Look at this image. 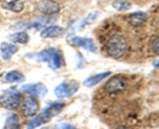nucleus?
<instances>
[{
    "label": "nucleus",
    "instance_id": "obj_1",
    "mask_svg": "<svg viewBox=\"0 0 159 129\" xmlns=\"http://www.w3.org/2000/svg\"><path fill=\"white\" fill-rule=\"evenodd\" d=\"M65 104L63 103H55L47 107L35 118L30 121L27 124V128H35L41 124H45L51 121L52 117L58 114L65 107Z\"/></svg>",
    "mask_w": 159,
    "mask_h": 129
},
{
    "label": "nucleus",
    "instance_id": "obj_2",
    "mask_svg": "<svg viewBox=\"0 0 159 129\" xmlns=\"http://www.w3.org/2000/svg\"><path fill=\"white\" fill-rule=\"evenodd\" d=\"M127 49V42L123 36L115 34L110 37L106 44V51L109 56L115 59L120 58Z\"/></svg>",
    "mask_w": 159,
    "mask_h": 129
},
{
    "label": "nucleus",
    "instance_id": "obj_3",
    "mask_svg": "<svg viewBox=\"0 0 159 129\" xmlns=\"http://www.w3.org/2000/svg\"><path fill=\"white\" fill-rule=\"evenodd\" d=\"M37 61L46 62L48 66L54 70L61 68L62 65V55L61 51L57 48H49L35 54Z\"/></svg>",
    "mask_w": 159,
    "mask_h": 129
},
{
    "label": "nucleus",
    "instance_id": "obj_4",
    "mask_svg": "<svg viewBox=\"0 0 159 129\" xmlns=\"http://www.w3.org/2000/svg\"><path fill=\"white\" fill-rule=\"evenodd\" d=\"M21 102V95L14 90H7L0 96V105L8 110H16Z\"/></svg>",
    "mask_w": 159,
    "mask_h": 129
},
{
    "label": "nucleus",
    "instance_id": "obj_5",
    "mask_svg": "<svg viewBox=\"0 0 159 129\" xmlns=\"http://www.w3.org/2000/svg\"><path fill=\"white\" fill-rule=\"evenodd\" d=\"M79 84L75 81H65L54 89V94L58 98H68L78 91Z\"/></svg>",
    "mask_w": 159,
    "mask_h": 129
},
{
    "label": "nucleus",
    "instance_id": "obj_6",
    "mask_svg": "<svg viewBox=\"0 0 159 129\" xmlns=\"http://www.w3.org/2000/svg\"><path fill=\"white\" fill-rule=\"evenodd\" d=\"M125 81L119 76L112 77L104 85V90L110 94L118 93L122 92L125 89Z\"/></svg>",
    "mask_w": 159,
    "mask_h": 129
},
{
    "label": "nucleus",
    "instance_id": "obj_7",
    "mask_svg": "<svg viewBox=\"0 0 159 129\" xmlns=\"http://www.w3.org/2000/svg\"><path fill=\"white\" fill-rule=\"evenodd\" d=\"M37 8L40 12L47 15L58 13L61 10L60 5L52 0H40L37 3Z\"/></svg>",
    "mask_w": 159,
    "mask_h": 129
},
{
    "label": "nucleus",
    "instance_id": "obj_8",
    "mask_svg": "<svg viewBox=\"0 0 159 129\" xmlns=\"http://www.w3.org/2000/svg\"><path fill=\"white\" fill-rule=\"evenodd\" d=\"M22 90L24 93H29L34 96L43 98L48 93V89L43 84L40 83H30L23 85L21 87Z\"/></svg>",
    "mask_w": 159,
    "mask_h": 129
},
{
    "label": "nucleus",
    "instance_id": "obj_9",
    "mask_svg": "<svg viewBox=\"0 0 159 129\" xmlns=\"http://www.w3.org/2000/svg\"><path fill=\"white\" fill-rule=\"evenodd\" d=\"M71 43L76 44L77 46L81 47L85 50H88L90 52L96 53L97 48L95 44L94 40L91 38L82 37H73L71 38Z\"/></svg>",
    "mask_w": 159,
    "mask_h": 129
},
{
    "label": "nucleus",
    "instance_id": "obj_10",
    "mask_svg": "<svg viewBox=\"0 0 159 129\" xmlns=\"http://www.w3.org/2000/svg\"><path fill=\"white\" fill-rule=\"evenodd\" d=\"M38 109V103L32 97H28L25 99L22 104V112L26 117L34 116Z\"/></svg>",
    "mask_w": 159,
    "mask_h": 129
},
{
    "label": "nucleus",
    "instance_id": "obj_11",
    "mask_svg": "<svg viewBox=\"0 0 159 129\" xmlns=\"http://www.w3.org/2000/svg\"><path fill=\"white\" fill-rule=\"evenodd\" d=\"M65 33V28L59 26H49L40 33V37L43 39L54 38L61 36Z\"/></svg>",
    "mask_w": 159,
    "mask_h": 129
},
{
    "label": "nucleus",
    "instance_id": "obj_12",
    "mask_svg": "<svg viewBox=\"0 0 159 129\" xmlns=\"http://www.w3.org/2000/svg\"><path fill=\"white\" fill-rule=\"evenodd\" d=\"M17 51H18V48L16 45L12 44L2 42L0 45V51H1L2 57L5 60L10 59L12 56L17 52Z\"/></svg>",
    "mask_w": 159,
    "mask_h": 129
},
{
    "label": "nucleus",
    "instance_id": "obj_13",
    "mask_svg": "<svg viewBox=\"0 0 159 129\" xmlns=\"http://www.w3.org/2000/svg\"><path fill=\"white\" fill-rule=\"evenodd\" d=\"M148 16L145 12H137L131 13L129 16V23L131 26L138 27L141 26L147 20Z\"/></svg>",
    "mask_w": 159,
    "mask_h": 129
},
{
    "label": "nucleus",
    "instance_id": "obj_14",
    "mask_svg": "<svg viewBox=\"0 0 159 129\" xmlns=\"http://www.w3.org/2000/svg\"><path fill=\"white\" fill-rule=\"evenodd\" d=\"M110 74H111L110 71H104V72L95 75V76H93L91 77L88 78L87 79H85L83 82V85L86 87L94 86V85H97L99 82H100L101 81L103 80L107 76H110Z\"/></svg>",
    "mask_w": 159,
    "mask_h": 129
},
{
    "label": "nucleus",
    "instance_id": "obj_15",
    "mask_svg": "<svg viewBox=\"0 0 159 129\" xmlns=\"http://www.w3.org/2000/svg\"><path fill=\"white\" fill-rule=\"evenodd\" d=\"M2 7L8 10L12 11V12H20L23 9L24 5L21 0H12L8 2L3 3Z\"/></svg>",
    "mask_w": 159,
    "mask_h": 129
},
{
    "label": "nucleus",
    "instance_id": "obj_16",
    "mask_svg": "<svg viewBox=\"0 0 159 129\" xmlns=\"http://www.w3.org/2000/svg\"><path fill=\"white\" fill-rule=\"evenodd\" d=\"M9 40L11 41L14 42V43H19V44H26L30 40V37L28 35L27 33L24 32V31H20V32L15 33L9 36Z\"/></svg>",
    "mask_w": 159,
    "mask_h": 129
},
{
    "label": "nucleus",
    "instance_id": "obj_17",
    "mask_svg": "<svg viewBox=\"0 0 159 129\" xmlns=\"http://www.w3.org/2000/svg\"><path fill=\"white\" fill-rule=\"evenodd\" d=\"M6 80L9 82H20L25 80V77L20 71L13 70L6 75Z\"/></svg>",
    "mask_w": 159,
    "mask_h": 129
},
{
    "label": "nucleus",
    "instance_id": "obj_18",
    "mask_svg": "<svg viewBox=\"0 0 159 129\" xmlns=\"http://www.w3.org/2000/svg\"><path fill=\"white\" fill-rule=\"evenodd\" d=\"M112 6L116 10L124 12V11H127L130 9L131 3L126 0H116L112 3Z\"/></svg>",
    "mask_w": 159,
    "mask_h": 129
},
{
    "label": "nucleus",
    "instance_id": "obj_19",
    "mask_svg": "<svg viewBox=\"0 0 159 129\" xmlns=\"http://www.w3.org/2000/svg\"><path fill=\"white\" fill-rule=\"evenodd\" d=\"M4 128H19V118L16 114L10 115L6 119L4 124Z\"/></svg>",
    "mask_w": 159,
    "mask_h": 129
},
{
    "label": "nucleus",
    "instance_id": "obj_20",
    "mask_svg": "<svg viewBox=\"0 0 159 129\" xmlns=\"http://www.w3.org/2000/svg\"><path fill=\"white\" fill-rule=\"evenodd\" d=\"M49 19L48 18H39L37 20H36L34 23H32V26L34 27L35 29H40V28L43 27V26H45L46 24H48L49 23Z\"/></svg>",
    "mask_w": 159,
    "mask_h": 129
},
{
    "label": "nucleus",
    "instance_id": "obj_21",
    "mask_svg": "<svg viewBox=\"0 0 159 129\" xmlns=\"http://www.w3.org/2000/svg\"><path fill=\"white\" fill-rule=\"evenodd\" d=\"M152 50L155 54L159 56V37L154 40L153 44H152Z\"/></svg>",
    "mask_w": 159,
    "mask_h": 129
},
{
    "label": "nucleus",
    "instance_id": "obj_22",
    "mask_svg": "<svg viewBox=\"0 0 159 129\" xmlns=\"http://www.w3.org/2000/svg\"><path fill=\"white\" fill-rule=\"evenodd\" d=\"M62 127L63 128H74V126L72 125H69V124H63L62 125Z\"/></svg>",
    "mask_w": 159,
    "mask_h": 129
},
{
    "label": "nucleus",
    "instance_id": "obj_23",
    "mask_svg": "<svg viewBox=\"0 0 159 129\" xmlns=\"http://www.w3.org/2000/svg\"><path fill=\"white\" fill-rule=\"evenodd\" d=\"M154 66L159 68V61H157V62H155V63H154Z\"/></svg>",
    "mask_w": 159,
    "mask_h": 129
},
{
    "label": "nucleus",
    "instance_id": "obj_24",
    "mask_svg": "<svg viewBox=\"0 0 159 129\" xmlns=\"http://www.w3.org/2000/svg\"><path fill=\"white\" fill-rule=\"evenodd\" d=\"M0 1H1V0H0Z\"/></svg>",
    "mask_w": 159,
    "mask_h": 129
}]
</instances>
